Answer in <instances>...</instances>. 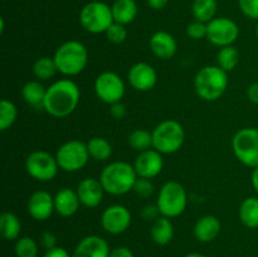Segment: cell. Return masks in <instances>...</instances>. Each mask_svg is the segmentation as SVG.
Masks as SVG:
<instances>
[{
	"instance_id": "cell-1",
	"label": "cell",
	"mask_w": 258,
	"mask_h": 257,
	"mask_svg": "<svg viewBox=\"0 0 258 257\" xmlns=\"http://www.w3.org/2000/svg\"><path fill=\"white\" fill-rule=\"evenodd\" d=\"M81 101V90L75 81L62 78L47 87L43 110L55 118L70 116L78 107Z\"/></svg>"
},
{
	"instance_id": "cell-2",
	"label": "cell",
	"mask_w": 258,
	"mask_h": 257,
	"mask_svg": "<svg viewBox=\"0 0 258 257\" xmlns=\"http://www.w3.org/2000/svg\"><path fill=\"white\" fill-rule=\"evenodd\" d=\"M138 178L134 165L127 161H112L107 164L100 174L103 189L111 196H123L134 190Z\"/></svg>"
},
{
	"instance_id": "cell-3",
	"label": "cell",
	"mask_w": 258,
	"mask_h": 257,
	"mask_svg": "<svg viewBox=\"0 0 258 257\" xmlns=\"http://www.w3.org/2000/svg\"><path fill=\"white\" fill-rule=\"evenodd\" d=\"M58 72L67 77H73L85 71L88 63V50L78 40H67L55 49L53 54Z\"/></svg>"
},
{
	"instance_id": "cell-4",
	"label": "cell",
	"mask_w": 258,
	"mask_h": 257,
	"mask_svg": "<svg viewBox=\"0 0 258 257\" xmlns=\"http://www.w3.org/2000/svg\"><path fill=\"white\" fill-rule=\"evenodd\" d=\"M228 87V73L218 66H206L194 78V88L199 98L207 102L219 100Z\"/></svg>"
},
{
	"instance_id": "cell-5",
	"label": "cell",
	"mask_w": 258,
	"mask_h": 257,
	"mask_svg": "<svg viewBox=\"0 0 258 257\" xmlns=\"http://www.w3.org/2000/svg\"><path fill=\"white\" fill-rule=\"evenodd\" d=\"M185 141L183 125L176 120H164L153 130V149L163 155L179 151Z\"/></svg>"
},
{
	"instance_id": "cell-6",
	"label": "cell",
	"mask_w": 258,
	"mask_h": 257,
	"mask_svg": "<svg viewBox=\"0 0 258 257\" xmlns=\"http://www.w3.org/2000/svg\"><path fill=\"white\" fill-rule=\"evenodd\" d=\"M156 206L163 217L171 219L181 216L188 206V194L185 188L175 180L166 181L159 190Z\"/></svg>"
},
{
	"instance_id": "cell-7",
	"label": "cell",
	"mask_w": 258,
	"mask_h": 257,
	"mask_svg": "<svg viewBox=\"0 0 258 257\" xmlns=\"http://www.w3.org/2000/svg\"><path fill=\"white\" fill-rule=\"evenodd\" d=\"M115 22L110 5L103 2H91L82 8L80 13V23L85 30L92 34L106 33Z\"/></svg>"
},
{
	"instance_id": "cell-8",
	"label": "cell",
	"mask_w": 258,
	"mask_h": 257,
	"mask_svg": "<svg viewBox=\"0 0 258 257\" xmlns=\"http://www.w3.org/2000/svg\"><path fill=\"white\" fill-rule=\"evenodd\" d=\"M232 150L239 163L248 168L258 166V128L244 127L232 139Z\"/></svg>"
},
{
	"instance_id": "cell-9",
	"label": "cell",
	"mask_w": 258,
	"mask_h": 257,
	"mask_svg": "<svg viewBox=\"0 0 258 257\" xmlns=\"http://www.w3.org/2000/svg\"><path fill=\"white\" fill-rule=\"evenodd\" d=\"M55 159L59 169L67 173H76L87 165L90 160V153L87 143L80 140H70L58 148Z\"/></svg>"
},
{
	"instance_id": "cell-10",
	"label": "cell",
	"mask_w": 258,
	"mask_h": 257,
	"mask_svg": "<svg viewBox=\"0 0 258 257\" xmlns=\"http://www.w3.org/2000/svg\"><path fill=\"white\" fill-rule=\"evenodd\" d=\"M25 170L35 180L50 181L57 176L59 165L55 155L44 150H35L25 159Z\"/></svg>"
},
{
	"instance_id": "cell-11",
	"label": "cell",
	"mask_w": 258,
	"mask_h": 257,
	"mask_svg": "<svg viewBox=\"0 0 258 257\" xmlns=\"http://www.w3.org/2000/svg\"><path fill=\"white\" fill-rule=\"evenodd\" d=\"M95 93L102 102L107 105L121 102L125 96V82L115 72L106 71L100 73L95 80Z\"/></svg>"
},
{
	"instance_id": "cell-12",
	"label": "cell",
	"mask_w": 258,
	"mask_h": 257,
	"mask_svg": "<svg viewBox=\"0 0 258 257\" xmlns=\"http://www.w3.org/2000/svg\"><path fill=\"white\" fill-rule=\"evenodd\" d=\"M239 37V27L229 18H214L207 23V39L216 47L233 45Z\"/></svg>"
},
{
	"instance_id": "cell-13",
	"label": "cell",
	"mask_w": 258,
	"mask_h": 257,
	"mask_svg": "<svg viewBox=\"0 0 258 257\" xmlns=\"http://www.w3.org/2000/svg\"><path fill=\"white\" fill-rule=\"evenodd\" d=\"M131 212L122 204H112L101 214V226L107 233L121 234L131 226Z\"/></svg>"
},
{
	"instance_id": "cell-14",
	"label": "cell",
	"mask_w": 258,
	"mask_h": 257,
	"mask_svg": "<svg viewBox=\"0 0 258 257\" xmlns=\"http://www.w3.org/2000/svg\"><path fill=\"white\" fill-rule=\"evenodd\" d=\"M127 81L134 90L139 92H148L155 87L158 82V73L149 63L139 62L128 70Z\"/></svg>"
},
{
	"instance_id": "cell-15",
	"label": "cell",
	"mask_w": 258,
	"mask_h": 257,
	"mask_svg": "<svg viewBox=\"0 0 258 257\" xmlns=\"http://www.w3.org/2000/svg\"><path fill=\"white\" fill-rule=\"evenodd\" d=\"M134 168H135L139 178H155L163 171V154L159 153L155 149H149L143 153H139L135 159V163H134Z\"/></svg>"
},
{
	"instance_id": "cell-16",
	"label": "cell",
	"mask_w": 258,
	"mask_h": 257,
	"mask_svg": "<svg viewBox=\"0 0 258 257\" xmlns=\"http://www.w3.org/2000/svg\"><path fill=\"white\" fill-rule=\"evenodd\" d=\"M28 213L35 221H47L54 209V197L47 190H35L28 199Z\"/></svg>"
},
{
	"instance_id": "cell-17",
	"label": "cell",
	"mask_w": 258,
	"mask_h": 257,
	"mask_svg": "<svg viewBox=\"0 0 258 257\" xmlns=\"http://www.w3.org/2000/svg\"><path fill=\"white\" fill-rule=\"evenodd\" d=\"M77 196L81 204L86 208H96L101 204L103 194L106 193L100 179L85 178L77 185Z\"/></svg>"
},
{
	"instance_id": "cell-18",
	"label": "cell",
	"mask_w": 258,
	"mask_h": 257,
	"mask_svg": "<svg viewBox=\"0 0 258 257\" xmlns=\"http://www.w3.org/2000/svg\"><path fill=\"white\" fill-rule=\"evenodd\" d=\"M110 246L105 238L91 234L78 242L72 257H110Z\"/></svg>"
},
{
	"instance_id": "cell-19",
	"label": "cell",
	"mask_w": 258,
	"mask_h": 257,
	"mask_svg": "<svg viewBox=\"0 0 258 257\" xmlns=\"http://www.w3.org/2000/svg\"><path fill=\"white\" fill-rule=\"evenodd\" d=\"M149 45L153 54L161 60L171 59L178 50V43L174 35L165 30L154 33L149 40Z\"/></svg>"
},
{
	"instance_id": "cell-20",
	"label": "cell",
	"mask_w": 258,
	"mask_h": 257,
	"mask_svg": "<svg viewBox=\"0 0 258 257\" xmlns=\"http://www.w3.org/2000/svg\"><path fill=\"white\" fill-rule=\"evenodd\" d=\"M80 206H82L80 202V198L77 196V191L71 188H62L58 190L54 196V209L55 213L59 214L60 217L75 216L80 209Z\"/></svg>"
},
{
	"instance_id": "cell-21",
	"label": "cell",
	"mask_w": 258,
	"mask_h": 257,
	"mask_svg": "<svg viewBox=\"0 0 258 257\" xmlns=\"http://www.w3.org/2000/svg\"><path fill=\"white\" fill-rule=\"evenodd\" d=\"M221 229V221L216 216L207 214V216L201 217L194 224V236L202 243H208L218 237Z\"/></svg>"
},
{
	"instance_id": "cell-22",
	"label": "cell",
	"mask_w": 258,
	"mask_h": 257,
	"mask_svg": "<svg viewBox=\"0 0 258 257\" xmlns=\"http://www.w3.org/2000/svg\"><path fill=\"white\" fill-rule=\"evenodd\" d=\"M151 239L159 246H165L170 243L174 237V224L168 217H159L156 221L153 222L150 229Z\"/></svg>"
},
{
	"instance_id": "cell-23",
	"label": "cell",
	"mask_w": 258,
	"mask_h": 257,
	"mask_svg": "<svg viewBox=\"0 0 258 257\" xmlns=\"http://www.w3.org/2000/svg\"><path fill=\"white\" fill-rule=\"evenodd\" d=\"M111 10L116 23L127 25L133 23L138 15V4L135 0H115Z\"/></svg>"
},
{
	"instance_id": "cell-24",
	"label": "cell",
	"mask_w": 258,
	"mask_h": 257,
	"mask_svg": "<svg viewBox=\"0 0 258 257\" xmlns=\"http://www.w3.org/2000/svg\"><path fill=\"white\" fill-rule=\"evenodd\" d=\"M47 88L40 81H28L22 88V97L32 107H42Z\"/></svg>"
},
{
	"instance_id": "cell-25",
	"label": "cell",
	"mask_w": 258,
	"mask_h": 257,
	"mask_svg": "<svg viewBox=\"0 0 258 257\" xmlns=\"http://www.w3.org/2000/svg\"><path fill=\"white\" fill-rule=\"evenodd\" d=\"M238 216L242 223L247 228H258V198L248 197L241 203L238 209Z\"/></svg>"
},
{
	"instance_id": "cell-26",
	"label": "cell",
	"mask_w": 258,
	"mask_h": 257,
	"mask_svg": "<svg viewBox=\"0 0 258 257\" xmlns=\"http://www.w3.org/2000/svg\"><path fill=\"white\" fill-rule=\"evenodd\" d=\"M22 232V222L17 214L12 212H4L0 216V233L8 241L18 239Z\"/></svg>"
},
{
	"instance_id": "cell-27",
	"label": "cell",
	"mask_w": 258,
	"mask_h": 257,
	"mask_svg": "<svg viewBox=\"0 0 258 257\" xmlns=\"http://www.w3.org/2000/svg\"><path fill=\"white\" fill-rule=\"evenodd\" d=\"M87 149L90 158L95 161H106L112 155V145L105 138L95 136L87 141Z\"/></svg>"
},
{
	"instance_id": "cell-28",
	"label": "cell",
	"mask_w": 258,
	"mask_h": 257,
	"mask_svg": "<svg viewBox=\"0 0 258 257\" xmlns=\"http://www.w3.org/2000/svg\"><path fill=\"white\" fill-rule=\"evenodd\" d=\"M218 3L217 0H194L191 4V13L196 20L209 23L216 18Z\"/></svg>"
},
{
	"instance_id": "cell-29",
	"label": "cell",
	"mask_w": 258,
	"mask_h": 257,
	"mask_svg": "<svg viewBox=\"0 0 258 257\" xmlns=\"http://www.w3.org/2000/svg\"><path fill=\"white\" fill-rule=\"evenodd\" d=\"M239 52L234 45H227V47L219 48L217 54V66L227 73L233 71L239 63Z\"/></svg>"
},
{
	"instance_id": "cell-30",
	"label": "cell",
	"mask_w": 258,
	"mask_h": 257,
	"mask_svg": "<svg viewBox=\"0 0 258 257\" xmlns=\"http://www.w3.org/2000/svg\"><path fill=\"white\" fill-rule=\"evenodd\" d=\"M58 72L53 57H40L33 65V75L38 81H48Z\"/></svg>"
},
{
	"instance_id": "cell-31",
	"label": "cell",
	"mask_w": 258,
	"mask_h": 257,
	"mask_svg": "<svg viewBox=\"0 0 258 257\" xmlns=\"http://www.w3.org/2000/svg\"><path fill=\"white\" fill-rule=\"evenodd\" d=\"M128 145L134 150L143 153V151L153 149V133L145 130V128H136L128 135Z\"/></svg>"
},
{
	"instance_id": "cell-32",
	"label": "cell",
	"mask_w": 258,
	"mask_h": 257,
	"mask_svg": "<svg viewBox=\"0 0 258 257\" xmlns=\"http://www.w3.org/2000/svg\"><path fill=\"white\" fill-rule=\"evenodd\" d=\"M18 118V107L10 100L0 101V130L5 131L12 127Z\"/></svg>"
},
{
	"instance_id": "cell-33",
	"label": "cell",
	"mask_w": 258,
	"mask_h": 257,
	"mask_svg": "<svg viewBox=\"0 0 258 257\" xmlns=\"http://www.w3.org/2000/svg\"><path fill=\"white\" fill-rule=\"evenodd\" d=\"M14 252L17 257H37L39 247L32 237L24 236L15 241Z\"/></svg>"
},
{
	"instance_id": "cell-34",
	"label": "cell",
	"mask_w": 258,
	"mask_h": 257,
	"mask_svg": "<svg viewBox=\"0 0 258 257\" xmlns=\"http://www.w3.org/2000/svg\"><path fill=\"white\" fill-rule=\"evenodd\" d=\"M105 34L108 42L113 43V44H122L127 39V29H126V27L116 22H113L110 25V28L106 30Z\"/></svg>"
},
{
	"instance_id": "cell-35",
	"label": "cell",
	"mask_w": 258,
	"mask_h": 257,
	"mask_svg": "<svg viewBox=\"0 0 258 257\" xmlns=\"http://www.w3.org/2000/svg\"><path fill=\"white\" fill-rule=\"evenodd\" d=\"M155 186H154L151 179L138 178L135 185H134V193L143 199H149L154 194Z\"/></svg>"
},
{
	"instance_id": "cell-36",
	"label": "cell",
	"mask_w": 258,
	"mask_h": 257,
	"mask_svg": "<svg viewBox=\"0 0 258 257\" xmlns=\"http://www.w3.org/2000/svg\"><path fill=\"white\" fill-rule=\"evenodd\" d=\"M186 35L194 40L207 38V23L199 22V20L189 23L186 27Z\"/></svg>"
},
{
	"instance_id": "cell-37",
	"label": "cell",
	"mask_w": 258,
	"mask_h": 257,
	"mask_svg": "<svg viewBox=\"0 0 258 257\" xmlns=\"http://www.w3.org/2000/svg\"><path fill=\"white\" fill-rule=\"evenodd\" d=\"M238 5L247 18L258 20V0H238Z\"/></svg>"
},
{
	"instance_id": "cell-38",
	"label": "cell",
	"mask_w": 258,
	"mask_h": 257,
	"mask_svg": "<svg viewBox=\"0 0 258 257\" xmlns=\"http://www.w3.org/2000/svg\"><path fill=\"white\" fill-rule=\"evenodd\" d=\"M141 217H143L145 221H153V222L156 221L159 217H161L160 211H159L156 203L155 204H148V206L144 207L143 211H141Z\"/></svg>"
},
{
	"instance_id": "cell-39",
	"label": "cell",
	"mask_w": 258,
	"mask_h": 257,
	"mask_svg": "<svg viewBox=\"0 0 258 257\" xmlns=\"http://www.w3.org/2000/svg\"><path fill=\"white\" fill-rule=\"evenodd\" d=\"M39 243L42 244L43 248H45V251H48L57 247V237L52 232H43L39 237Z\"/></svg>"
},
{
	"instance_id": "cell-40",
	"label": "cell",
	"mask_w": 258,
	"mask_h": 257,
	"mask_svg": "<svg viewBox=\"0 0 258 257\" xmlns=\"http://www.w3.org/2000/svg\"><path fill=\"white\" fill-rule=\"evenodd\" d=\"M110 113L113 118L116 120H121L126 116V106L123 105L122 102H117V103H113V105H110Z\"/></svg>"
},
{
	"instance_id": "cell-41",
	"label": "cell",
	"mask_w": 258,
	"mask_h": 257,
	"mask_svg": "<svg viewBox=\"0 0 258 257\" xmlns=\"http://www.w3.org/2000/svg\"><path fill=\"white\" fill-rule=\"evenodd\" d=\"M110 257H135L134 252L126 246H118L111 249Z\"/></svg>"
},
{
	"instance_id": "cell-42",
	"label": "cell",
	"mask_w": 258,
	"mask_h": 257,
	"mask_svg": "<svg viewBox=\"0 0 258 257\" xmlns=\"http://www.w3.org/2000/svg\"><path fill=\"white\" fill-rule=\"evenodd\" d=\"M43 257H72L70 254V252L67 251L66 248H63V247H54V248L52 249H48V251H45L44 256Z\"/></svg>"
},
{
	"instance_id": "cell-43",
	"label": "cell",
	"mask_w": 258,
	"mask_h": 257,
	"mask_svg": "<svg viewBox=\"0 0 258 257\" xmlns=\"http://www.w3.org/2000/svg\"><path fill=\"white\" fill-rule=\"evenodd\" d=\"M247 98L254 105H258V82L252 83L247 88Z\"/></svg>"
},
{
	"instance_id": "cell-44",
	"label": "cell",
	"mask_w": 258,
	"mask_h": 257,
	"mask_svg": "<svg viewBox=\"0 0 258 257\" xmlns=\"http://www.w3.org/2000/svg\"><path fill=\"white\" fill-rule=\"evenodd\" d=\"M148 5L154 10H161L168 5L169 0H146Z\"/></svg>"
},
{
	"instance_id": "cell-45",
	"label": "cell",
	"mask_w": 258,
	"mask_h": 257,
	"mask_svg": "<svg viewBox=\"0 0 258 257\" xmlns=\"http://www.w3.org/2000/svg\"><path fill=\"white\" fill-rule=\"evenodd\" d=\"M251 184H252V186H253L254 190H256L258 193V166H257V168H254L253 171H252Z\"/></svg>"
},
{
	"instance_id": "cell-46",
	"label": "cell",
	"mask_w": 258,
	"mask_h": 257,
	"mask_svg": "<svg viewBox=\"0 0 258 257\" xmlns=\"http://www.w3.org/2000/svg\"><path fill=\"white\" fill-rule=\"evenodd\" d=\"M185 257H207V256H204V254L202 253H198V252H191V253L186 254Z\"/></svg>"
},
{
	"instance_id": "cell-47",
	"label": "cell",
	"mask_w": 258,
	"mask_h": 257,
	"mask_svg": "<svg viewBox=\"0 0 258 257\" xmlns=\"http://www.w3.org/2000/svg\"><path fill=\"white\" fill-rule=\"evenodd\" d=\"M256 35H257V38H258V22H257V25H256Z\"/></svg>"
}]
</instances>
